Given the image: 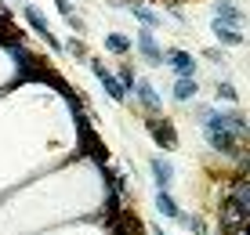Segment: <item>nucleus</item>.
Masks as SVG:
<instances>
[{
	"label": "nucleus",
	"mask_w": 250,
	"mask_h": 235,
	"mask_svg": "<svg viewBox=\"0 0 250 235\" xmlns=\"http://www.w3.org/2000/svg\"><path fill=\"white\" fill-rule=\"evenodd\" d=\"M156 210L167 217V221H178V224H185V228H192L196 235H203V221H200V217H188L182 206L170 199V192H156Z\"/></svg>",
	"instance_id": "1"
},
{
	"label": "nucleus",
	"mask_w": 250,
	"mask_h": 235,
	"mask_svg": "<svg viewBox=\"0 0 250 235\" xmlns=\"http://www.w3.org/2000/svg\"><path fill=\"white\" fill-rule=\"evenodd\" d=\"M25 22H29L33 29H37V37L44 40V43H47L51 51H58V55H62V51H65V47H62V40H58L55 33H51L47 19H44V15H40V11H37V7H33V4H25Z\"/></svg>",
	"instance_id": "2"
},
{
	"label": "nucleus",
	"mask_w": 250,
	"mask_h": 235,
	"mask_svg": "<svg viewBox=\"0 0 250 235\" xmlns=\"http://www.w3.org/2000/svg\"><path fill=\"white\" fill-rule=\"evenodd\" d=\"M163 65L170 69L174 76H188V80H196V58L188 55V51H163Z\"/></svg>",
	"instance_id": "3"
},
{
	"label": "nucleus",
	"mask_w": 250,
	"mask_h": 235,
	"mask_svg": "<svg viewBox=\"0 0 250 235\" xmlns=\"http://www.w3.org/2000/svg\"><path fill=\"white\" fill-rule=\"evenodd\" d=\"M87 65H91V73L98 76V83L105 87V94H109L113 101H124V98H127V91L120 87V80H116V76L105 69V62H98V58H87Z\"/></svg>",
	"instance_id": "4"
},
{
	"label": "nucleus",
	"mask_w": 250,
	"mask_h": 235,
	"mask_svg": "<svg viewBox=\"0 0 250 235\" xmlns=\"http://www.w3.org/2000/svg\"><path fill=\"white\" fill-rule=\"evenodd\" d=\"M134 43H138V51H142V58L149 65H163V47L156 43V33H152V29H138Z\"/></svg>",
	"instance_id": "5"
},
{
	"label": "nucleus",
	"mask_w": 250,
	"mask_h": 235,
	"mask_svg": "<svg viewBox=\"0 0 250 235\" xmlns=\"http://www.w3.org/2000/svg\"><path fill=\"white\" fill-rule=\"evenodd\" d=\"M149 167H152V181H156V192H167L170 181H174V163H170L167 156H152Z\"/></svg>",
	"instance_id": "6"
},
{
	"label": "nucleus",
	"mask_w": 250,
	"mask_h": 235,
	"mask_svg": "<svg viewBox=\"0 0 250 235\" xmlns=\"http://www.w3.org/2000/svg\"><path fill=\"white\" fill-rule=\"evenodd\" d=\"M214 22H229V25H247V11L232 0H218L214 4Z\"/></svg>",
	"instance_id": "7"
},
{
	"label": "nucleus",
	"mask_w": 250,
	"mask_h": 235,
	"mask_svg": "<svg viewBox=\"0 0 250 235\" xmlns=\"http://www.w3.org/2000/svg\"><path fill=\"white\" fill-rule=\"evenodd\" d=\"M243 29L247 25H229V22H214V37H218L221 47H243Z\"/></svg>",
	"instance_id": "8"
},
{
	"label": "nucleus",
	"mask_w": 250,
	"mask_h": 235,
	"mask_svg": "<svg viewBox=\"0 0 250 235\" xmlns=\"http://www.w3.org/2000/svg\"><path fill=\"white\" fill-rule=\"evenodd\" d=\"M131 91H138V101H142L145 109H152V112H160V109H163V98L156 94V87H152L149 80H138Z\"/></svg>",
	"instance_id": "9"
},
{
	"label": "nucleus",
	"mask_w": 250,
	"mask_h": 235,
	"mask_svg": "<svg viewBox=\"0 0 250 235\" xmlns=\"http://www.w3.org/2000/svg\"><path fill=\"white\" fill-rule=\"evenodd\" d=\"M127 7H131V15H134L138 22H142V29H156V25L163 22V19H160L156 11H152L149 4H127Z\"/></svg>",
	"instance_id": "10"
},
{
	"label": "nucleus",
	"mask_w": 250,
	"mask_h": 235,
	"mask_svg": "<svg viewBox=\"0 0 250 235\" xmlns=\"http://www.w3.org/2000/svg\"><path fill=\"white\" fill-rule=\"evenodd\" d=\"M196 80H188V76H174V91H170V98L174 101H192L196 98Z\"/></svg>",
	"instance_id": "11"
},
{
	"label": "nucleus",
	"mask_w": 250,
	"mask_h": 235,
	"mask_svg": "<svg viewBox=\"0 0 250 235\" xmlns=\"http://www.w3.org/2000/svg\"><path fill=\"white\" fill-rule=\"evenodd\" d=\"M105 47L113 51V55H127V51H131V40H127L124 33H105Z\"/></svg>",
	"instance_id": "12"
},
{
	"label": "nucleus",
	"mask_w": 250,
	"mask_h": 235,
	"mask_svg": "<svg viewBox=\"0 0 250 235\" xmlns=\"http://www.w3.org/2000/svg\"><path fill=\"white\" fill-rule=\"evenodd\" d=\"M55 7H58V11H62V19H69V25H73L76 33L83 29V22L76 19V11H73V4H69V0H55Z\"/></svg>",
	"instance_id": "13"
},
{
	"label": "nucleus",
	"mask_w": 250,
	"mask_h": 235,
	"mask_svg": "<svg viewBox=\"0 0 250 235\" xmlns=\"http://www.w3.org/2000/svg\"><path fill=\"white\" fill-rule=\"evenodd\" d=\"M149 130L156 134V141L163 145V149H170V141H174V134H170V127H163V123H156V119H149Z\"/></svg>",
	"instance_id": "14"
},
{
	"label": "nucleus",
	"mask_w": 250,
	"mask_h": 235,
	"mask_svg": "<svg viewBox=\"0 0 250 235\" xmlns=\"http://www.w3.org/2000/svg\"><path fill=\"white\" fill-rule=\"evenodd\" d=\"M218 98H221V101H236V98H239L236 83H229V80H225V83H218Z\"/></svg>",
	"instance_id": "15"
},
{
	"label": "nucleus",
	"mask_w": 250,
	"mask_h": 235,
	"mask_svg": "<svg viewBox=\"0 0 250 235\" xmlns=\"http://www.w3.org/2000/svg\"><path fill=\"white\" fill-rule=\"evenodd\" d=\"M62 47H65V51H73V55H76V58H83V62L91 58V55H87V47H83L80 40H69V43H62Z\"/></svg>",
	"instance_id": "16"
},
{
	"label": "nucleus",
	"mask_w": 250,
	"mask_h": 235,
	"mask_svg": "<svg viewBox=\"0 0 250 235\" xmlns=\"http://www.w3.org/2000/svg\"><path fill=\"white\" fill-rule=\"evenodd\" d=\"M134 83H138V80H134V73H131V69L124 65V69H120V87H124V91H131Z\"/></svg>",
	"instance_id": "17"
},
{
	"label": "nucleus",
	"mask_w": 250,
	"mask_h": 235,
	"mask_svg": "<svg viewBox=\"0 0 250 235\" xmlns=\"http://www.w3.org/2000/svg\"><path fill=\"white\" fill-rule=\"evenodd\" d=\"M152 235H167V232H163V228H160V224H152Z\"/></svg>",
	"instance_id": "18"
}]
</instances>
